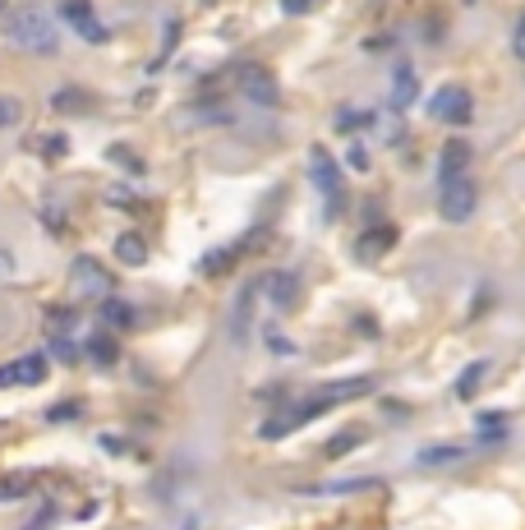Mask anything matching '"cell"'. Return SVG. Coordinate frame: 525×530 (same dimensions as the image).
I'll return each instance as SVG.
<instances>
[{
	"label": "cell",
	"instance_id": "obj_32",
	"mask_svg": "<svg viewBox=\"0 0 525 530\" xmlns=\"http://www.w3.org/2000/svg\"><path fill=\"white\" fill-rule=\"evenodd\" d=\"M180 530H199V521H193V517H185V526Z\"/></svg>",
	"mask_w": 525,
	"mask_h": 530
},
{
	"label": "cell",
	"instance_id": "obj_2",
	"mask_svg": "<svg viewBox=\"0 0 525 530\" xmlns=\"http://www.w3.org/2000/svg\"><path fill=\"white\" fill-rule=\"evenodd\" d=\"M369 392H373V379H369V374H359V379H337V383H327V387L309 392L299 406H291V420H295V424H304V420H318L323 411H332V406H346V402H355V396H369Z\"/></svg>",
	"mask_w": 525,
	"mask_h": 530
},
{
	"label": "cell",
	"instance_id": "obj_15",
	"mask_svg": "<svg viewBox=\"0 0 525 530\" xmlns=\"http://www.w3.org/2000/svg\"><path fill=\"white\" fill-rule=\"evenodd\" d=\"M470 457V447H420L414 453V466H456V461H465Z\"/></svg>",
	"mask_w": 525,
	"mask_h": 530
},
{
	"label": "cell",
	"instance_id": "obj_12",
	"mask_svg": "<svg viewBox=\"0 0 525 530\" xmlns=\"http://www.w3.org/2000/svg\"><path fill=\"white\" fill-rule=\"evenodd\" d=\"M392 245H397V226H373V231H365V235L355 241V254L365 258V263H373V258H382Z\"/></svg>",
	"mask_w": 525,
	"mask_h": 530
},
{
	"label": "cell",
	"instance_id": "obj_10",
	"mask_svg": "<svg viewBox=\"0 0 525 530\" xmlns=\"http://www.w3.org/2000/svg\"><path fill=\"white\" fill-rule=\"evenodd\" d=\"M258 290L276 305V309H291L295 305V296H299V281H295V273H267L263 281H258Z\"/></svg>",
	"mask_w": 525,
	"mask_h": 530
},
{
	"label": "cell",
	"instance_id": "obj_17",
	"mask_svg": "<svg viewBox=\"0 0 525 530\" xmlns=\"http://www.w3.org/2000/svg\"><path fill=\"white\" fill-rule=\"evenodd\" d=\"M83 355H88L93 364H102V369H111V364H116V360H120V347H116V337H106V332H97V337L88 341V347H83Z\"/></svg>",
	"mask_w": 525,
	"mask_h": 530
},
{
	"label": "cell",
	"instance_id": "obj_31",
	"mask_svg": "<svg viewBox=\"0 0 525 530\" xmlns=\"http://www.w3.org/2000/svg\"><path fill=\"white\" fill-rule=\"evenodd\" d=\"M350 167L365 171V167H369V152H365V148H350Z\"/></svg>",
	"mask_w": 525,
	"mask_h": 530
},
{
	"label": "cell",
	"instance_id": "obj_6",
	"mask_svg": "<svg viewBox=\"0 0 525 530\" xmlns=\"http://www.w3.org/2000/svg\"><path fill=\"white\" fill-rule=\"evenodd\" d=\"M475 203H480V194H475V184H470L465 175H456V180H442L438 212H442L447 222H470V217H475Z\"/></svg>",
	"mask_w": 525,
	"mask_h": 530
},
{
	"label": "cell",
	"instance_id": "obj_21",
	"mask_svg": "<svg viewBox=\"0 0 525 530\" xmlns=\"http://www.w3.org/2000/svg\"><path fill=\"white\" fill-rule=\"evenodd\" d=\"M83 102H88V93H83V88H61V93L51 97L55 111H83Z\"/></svg>",
	"mask_w": 525,
	"mask_h": 530
},
{
	"label": "cell",
	"instance_id": "obj_4",
	"mask_svg": "<svg viewBox=\"0 0 525 530\" xmlns=\"http://www.w3.org/2000/svg\"><path fill=\"white\" fill-rule=\"evenodd\" d=\"M429 116L442 120V125H465L475 116V97H470V88H461V84H442L429 97Z\"/></svg>",
	"mask_w": 525,
	"mask_h": 530
},
{
	"label": "cell",
	"instance_id": "obj_13",
	"mask_svg": "<svg viewBox=\"0 0 525 530\" xmlns=\"http://www.w3.org/2000/svg\"><path fill=\"white\" fill-rule=\"evenodd\" d=\"M465 162H470V143L465 139H447L442 143V157H438V175L456 180V175H465Z\"/></svg>",
	"mask_w": 525,
	"mask_h": 530
},
{
	"label": "cell",
	"instance_id": "obj_16",
	"mask_svg": "<svg viewBox=\"0 0 525 530\" xmlns=\"http://www.w3.org/2000/svg\"><path fill=\"white\" fill-rule=\"evenodd\" d=\"M116 258L125 263V268H144V263H148V245H144V235L125 231L120 241H116Z\"/></svg>",
	"mask_w": 525,
	"mask_h": 530
},
{
	"label": "cell",
	"instance_id": "obj_3",
	"mask_svg": "<svg viewBox=\"0 0 525 530\" xmlns=\"http://www.w3.org/2000/svg\"><path fill=\"white\" fill-rule=\"evenodd\" d=\"M10 42H14L19 51H33V56H51L55 42H61V33L51 29V19H46V14L23 10V14L10 19Z\"/></svg>",
	"mask_w": 525,
	"mask_h": 530
},
{
	"label": "cell",
	"instance_id": "obj_22",
	"mask_svg": "<svg viewBox=\"0 0 525 530\" xmlns=\"http://www.w3.org/2000/svg\"><path fill=\"white\" fill-rule=\"evenodd\" d=\"M28 489H33V480H23V475H14V480H0V502H19Z\"/></svg>",
	"mask_w": 525,
	"mask_h": 530
},
{
	"label": "cell",
	"instance_id": "obj_9",
	"mask_svg": "<svg viewBox=\"0 0 525 530\" xmlns=\"http://www.w3.org/2000/svg\"><path fill=\"white\" fill-rule=\"evenodd\" d=\"M61 19L70 23V29H74L83 42H106L102 19L93 14V0H65V5H61Z\"/></svg>",
	"mask_w": 525,
	"mask_h": 530
},
{
	"label": "cell",
	"instance_id": "obj_19",
	"mask_svg": "<svg viewBox=\"0 0 525 530\" xmlns=\"http://www.w3.org/2000/svg\"><path fill=\"white\" fill-rule=\"evenodd\" d=\"M359 443H365V429H359V424H355V429H341L337 438H332V443L323 447V453H327V457H346V453H355Z\"/></svg>",
	"mask_w": 525,
	"mask_h": 530
},
{
	"label": "cell",
	"instance_id": "obj_23",
	"mask_svg": "<svg viewBox=\"0 0 525 530\" xmlns=\"http://www.w3.org/2000/svg\"><path fill=\"white\" fill-rule=\"evenodd\" d=\"M37 148H42L46 157H65V152H70V139H65V135H42Z\"/></svg>",
	"mask_w": 525,
	"mask_h": 530
},
{
	"label": "cell",
	"instance_id": "obj_29",
	"mask_svg": "<svg viewBox=\"0 0 525 530\" xmlns=\"http://www.w3.org/2000/svg\"><path fill=\"white\" fill-rule=\"evenodd\" d=\"M314 5H318V0H282V10H286V14H309Z\"/></svg>",
	"mask_w": 525,
	"mask_h": 530
},
{
	"label": "cell",
	"instance_id": "obj_25",
	"mask_svg": "<svg viewBox=\"0 0 525 530\" xmlns=\"http://www.w3.org/2000/svg\"><path fill=\"white\" fill-rule=\"evenodd\" d=\"M19 102L14 97H0V129H10V125H19Z\"/></svg>",
	"mask_w": 525,
	"mask_h": 530
},
{
	"label": "cell",
	"instance_id": "obj_27",
	"mask_svg": "<svg viewBox=\"0 0 525 530\" xmlns=\"http://www.w3.org/2000/svg\"><path fill=\"white\" fill-rule=\"evenodd\" d=\"M512 51H516V61L525 65V10H521V19H516V33H512Z\"/></svg>",
	"mask_w": 525,
	"mask_h": 530
},
{
	"label": "cell",
	"instance_id": "obj_18",
	"mask_svg": "<svg viewBox=\"0 0 525 530\" xmlns=\"http://www.w3.org/2000/svg\"><path fill=\"white\" fill-rule=\"evenodd\" d=\"M484 374H488V360H470L465 369H461V379H456V396H461V402H470V396H475V387L484 383Z\"/></svg>",
	"mask_w": 525,
	"mask_h": 530
},
{
	"label": "cell",
	"instance_id": "obj_11",
	"mask_svg": "<svg viewBox=\"0 0 525 530\" xmlns=\"http://www.w3.org/2000/svg\"><path fill=\"white\" fill-rule=\"evenodd\" d=\"M414 102H420V74H414V65H397L392 69V106L406 111Z\"/></svg>",
	"mask_w": 525,
	"mask_h": 530
},
{
	"label": "cell",
	"instance_id": "obj_24",
	"mask_svg": "<svg viewBox=\"0 0 525 530\" xmlns=\"http://www.w3.org/2000/svg\"><path fill=\"white\" fill-rule=\"evenodd\" d=\"M111 162H120L129 175H144V162H138L134 152H125V148H111Z\"/></svg>",
	"mask_w": 525,
	"mask_h": 530
},
{
	"label": "cell",
	"instance_id": "obj_1",
	"mask_svg": "<svg viewBox=\"0 0 525 530\" xmlns=\"http://www.w3.org/2000/svg\"><path fill=\"white\" fill-rule=\"evenodd\" d=\"M309 180H314V190L323 194V217L327 222H337L341 212H346V180H341V167H337V157H332L323 143L309 148Z\"/></svg>",
	"mask_w": 525,
	"mask_h": 530
},
{
	"label": "cell",
	"instance_id": "obj_5",
	"mask_svg": "<svg viewBox=\"0 0 525 530\" xmlns=\"http://www.w3.org/2000/svg\"><path fill=\"white\" fill-rule=\"evenodd\" d=\"M70 286H74V296H83V300H106L111 290H116V281H111V273L102 268L97 258H74L70 263Z\"/></svg>",
	"mask_w": 525,
	"mask_h": 530
},
{
	"label": "cell",
	"instance_id": "obj_8",
	"mask_svg": "<svg viewBox=\"0 0 525 530\" xmlns=\"http://www.w3.org/2000/svg\"><path fill=\"white\" fill-rule=\"evenodd\" d=\"M46 355H19V360H5L0 364V392L5 387H37L46 383Z\"/></svg>",
	"mask_w": 525,
	"mask_h": 530
},
{
	"label": "cell",
	"instance_id": "obj_26",
	"mask_svg": "<svg viewBox=\"0 0 525 530\" xmlns=\"http://www.w3.org/2000/svg\"><path fill=\"white\" fill-rule=\"evenodd\" d=\"M51 355H61L65 364H74V360H78V347H74L70 337H55V341H51Z\"/></svg>",
	"mask_w": 525,
	"mask_h": 530
},
{
	"label": "cell",
	"instance_id": "obj_33",
	"mask_svg": "<svg viewBox=\"0 0 525 530\" xmlns=\"http://www.w3.org/2000/svg\"><path fill=\"white\" fill-rule=\"evenodd\" d=\"M470 5H475V0H470Z\"/></svg>",
	"mask_w": 525,
	"mask_h": 530
},
{
	"label": "cell",
	"instance_id": "obj_7",
	"mask_svg": "<svg viewBox=\"0 0 525 530\" xmlns=\"http://www.w3.org/2000/svg\"><path fill=\"white\" fill-rule=\"evenodd\" d=\"M235 84H240V93L254 106H276V102H282V88H276L272 69H263V65H240Z\"/></svg>",
	"mask_w": 525,
	"mask_h": 530
},
{
	"label": "cell",
	"instance_id": "obj_28",
	"mask_svg": "<svg viewBox=\"0 0 525 530\" xmlns=\"http://www.w3.org/2000/svg\"><path fill=\"white\" fill-rule=\"evenodd\" d=\"M359 125H369V116H359V111H341L337 116V129H359Z\"/></svg>",
	"mask_w": 525,
	"mask_h": 530
},
{
	"label": "cell",
	"instance_id": "obj_34",
	"mask_svg": "<svg viewBox=\"0 0 525 530\" xmlns=\"http://www.w3.org/2000/svg\"><path fill=\"white\" fill-rule=\"evenodd\" d=\"M0 5H5V0H0Z\"/></svg>",
	"mask_w": 525,
	"mask_h": 530
},
{
	"label": "cell",
	"instance_id": "obj_14",
	"mask_svg": "<svg viewBox=\"0 0 525 530\" xmlns=\"http://www.w3.org/2000/svg\"><path fill=\"white\" fill-rule=\"evenodd\" d=\"M102 323L116 328V332H129V328H138V314H134V305L106 296V300H102Z\"/></svg>",
	"mask_w": 525,
	"mask_h": 530
},
{
	"label": "cell",
	"instance_id": "obj_20",
	"mask_svg": "<svg viewBox=\"0 0 525 530\" xmlns=\"http://www.w3.org/2000/svg\"><path fill=\"white\" fill-rule=\"evenodd\" d=\"M507 438V415H480V443H503Z\"/></svg>",
	"mask_w": 525,
	"mask_h": 530
},
{
	"label": "cell",
	"instance_id": "obj_30",
	"mask_svg": "<svg viewBox=\"0 0 525 530\" xmlns=\"http://www.w3.org/2000/svg\"><path fill=\"white\" fill-rule=\"evenodd\" d=\"M78 415V402H61V406H51V420H74Z\"/></svg>",
	"mask_w": 525,
	"mask_h": 530
}]
</instances>
